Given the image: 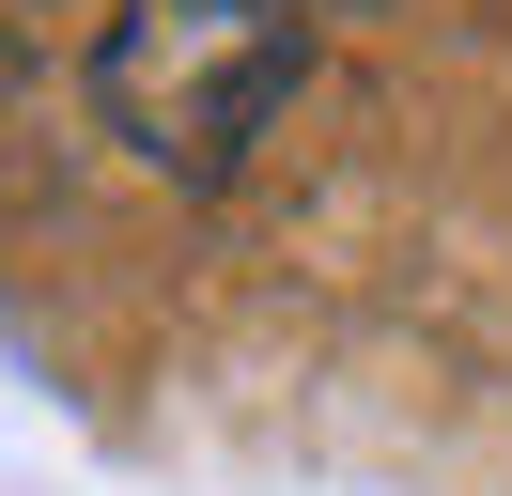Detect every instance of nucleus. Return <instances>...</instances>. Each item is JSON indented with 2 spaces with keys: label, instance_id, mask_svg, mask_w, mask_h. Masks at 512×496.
I'll list each match as a JSON object with an SVG mask.
<instances>
[{
  "label": "nucleus",
  "instance_id": "1",
  "mask_svg": "<svg viewBox=\"0 0 512 496\" xmlns=\"http://www.w3.org/2000/svg\"><path fill=\"white\" fill-rule=\"evenodd\" d=\"M311 78V31L280 0H125L94 47V109L140 171L171 186H218L233 155L280 124V93Z\"/></svg>",
  "mask_w": 512,
  "mask_h": 496
}]
</instances>
